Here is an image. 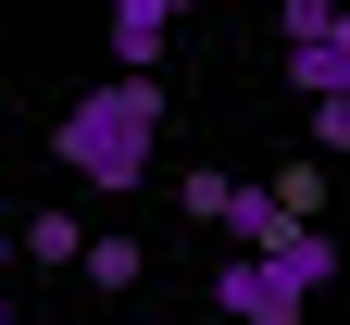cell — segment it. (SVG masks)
<instances>
[{
    "label": "cell",
    "instance_id": "1",
    "mask_svg": "<svg viewBox=\"0 0 350 325\" xmlns=\"http://www.w3.org/2000/svg\"><path fill=\"white\" fill-rule=\"evenodd\" d=\"M51 151H63L75 188H100V200L150 188V163H163V75H100L88 101H63Z\"/></svg>",
    "mask_w": 350,
    "mask_h": 325
},
{
    "label": "cell",
    "instance_id": "2",
    "mask_svg": "<svg viewBox=\"0 0 350 325\" xmlns=\"http://www.w3.org/2000/svg\"><path fill=\"white\" fill-rule=\"evenodd\" d=\"M213 313H226V325H300V313H313V288H300L288 263H262V250H238L226 275H213Z\"/></svg>",
    "mask_w": 350,
    "mask_h": 325
},
{
    "label": "cell",
    "instance_id": "3",
    "mask_svg": "<svg viewBox=\"0 0 350 325\" xmlns=\"http://www.w3.org/2000/svg\"><path fill=\"white\" fill-rule=\"evenodd\" d=\"M175 13H200V0H113V63H125V75H150Z\"/></svg>",
    "mask_w": 350,
    "mask_h": 325
},
{
    "label": "cell",
    "instance_id": "4",
    "mask_svg": "<svg viewBox=\"0 0 350 325\" xmlns=\"http://www.w3.org/2000/svg\"><path fill=\"white\" fill-rule=\"evenodd\" d=\"M226 238H238V250H262V263H275L288 238H313V225H300V213H288L275 188H238V213H226Z\"/></svg>",
    "mask_w": 350,
    "mask_h": 325
},
{
    "label": "cell",
    "instance_id": "5",
    "mask_svg": "<svg viewBox=\"0 0 350 325\" xmlns=\"http://www.w3.org/2000/svg\"><path fill=\"white\" fill-rule=\"evenodd\" d=\"M288 88H300V101H350V25L300 38V51H288Z\"/></svg>",
    "mask_w": 350,
    "mask_h": 325
},
{
    "label": "cell",
    "instance_id": "6",
    "mask_svg": "<svg viewBox=\"0 0 350 325\" xmlns=\"http://www.w3.org/2000/svg\"><path fill=\"white\" fill-rule=\"evenodd\" d=\"M13 238H25V263H51V275H75V263H88V238H100V225H75V213L51 200L38 225H13Z\"/></svg>",
    "mask_w": 350,
    "mask_h": 325
},
{
    "label": "cell",
    "instance_id": "7",
    "mask_svg": "<svg viewBox=\"0 0 350 325\" xmlns=\"http://www.w3.org/2000/svg\"><path fill=\"white\" fill-rule=\"evenodd\" d=\"M75 275H88V288H138L150 250H138V238H88V263H75Z\"/></svg>",
    "mask_w": 350,
    "mask_h": 325
},
{
    "label": "cell",
    "instance_id": "8",
    "mask_svg": "<svg viewBox=\"0 0 350 325\" xmlns=\"http://www.w3.org/2000/svg\"><path fill=\"white\" fill-rule=\"evenodd\" d=\"M175 213H188V225H226V213H238V175H213V163H200L188 188H175Z\"/></svg>",
    "mask_w": 350,
    "mask_h": 325
},
{
    "label": "cell",
    "instance_id": "9",
    "mask_svg": "<svg viewBox=\"0 0 350 325\" xmlns=\"http://www.w3.org/2000/svg\"><path fill=\"white\" fill-rule=\"evenodd\" d=\"M275 25H288V51H300V38H325V25H350V0H275Z\"/></svg>",
    "mask_w": 350,
    "mask_h": 325
},
{
    "label": "cell",
    "instance_id": "10",
    "mask_svg": "<svg viewBox=\"0 0 350 325\" xmlns=\"http://www.w3.org/2000/svg\"><path fill=\"white\" fill-rule=\"evenodd\" d=\"M262 188H275V200H288L300 225H313V200H325V163H288V175H262Z\"/></svg>",
    "mask_w": 350,
    "mask_h": 325
},
{
    "label": "cell",
    "instance_id": "11",
    "mask_svg": "<svg viewBox=\"0 0 350 325\" xmlns=\"http://www.w3.org/2000/svg\"><path fill=\"white\" fill-rule=\"evenodd\" d=\"M275 263H288V275H300V288H325V275H338V238H288V250H275Z\"/></svg>",
    "mask_w": 350,
    "mask_h": 325
},
{
    "label": "cell",
    "instance_id": "12",
    "mask_svg": "<svg viewBox=\"0 0 350 325\" xmlns=\"http://www.w3.org/2000/svg\"><path fill=\"white\" fill-rule=\"evenodd\" d=\"M313 151H350V101H313Z\"/></svg>",
    "mask_w": 350,
    "mask_h": 325
},
{
    "label": "cell",
    "instance_id": "13",
    "mask_svg": "<svg viewBox=\"0 0 350 325\" xmlns=\"http://www.w3.org/2000/svg\"><path fill=\"white\" fill-rule=\"evenodd\" d=\"M0 325H13V300H0Z\"/></svg>",
    "mask_w": 350,
    "mask_h": 325
}]
</instances>
